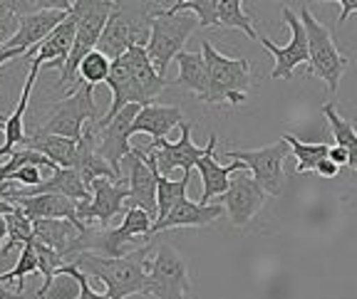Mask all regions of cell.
Returning <instances> with one entry per match:
<instances>
[{
  "instance_id": "cell-1",
  "label": "cell",
  "mask_w": 357,
  "mask_h": 299,
  "mask_svg": "<svg viewBox=\"0 0 357 299\" xmlns=\"http://www.w3.org/2000/svg\"><path fill=\"white\" fill-rule=\"evenodd\" d=\"M151 245H142L127 257H105L97 252H82L70 265L82 270L87 277H97L109 299H127L132 294H146V260Z\"/></svg>"
},
{
  "instance_id": "cell-2",
  "label": "cell",
  "mask_w": 357,
  "mask_h": 299,
  "mask_svg": "<svg viewBox=\"0 0 357 299\" xmlns=\"http://www.w3.org/2000/svg\"><path fill=\"white\" fill-rule=\"evenodd\" d=\"M201 52L208 70L206 104H243L251 92V62L245 57L221 55L208 40L201 42Z\"/></svg>"
},
{
  "instance_id": "cell-3",
  "label": "cell",
  "mask_w": 357,
  "mask_h": 299,
  "mask_svg": "<svg viewBox=\"0 0 357 299\" xmlns=\"http://www.w3.org/2000/svg\"><path fill=\"white\" fill-rule=\"evenodd\" d=\"M114 10V3H107V0H77L75 3V13L79 15V25H77V35H75V45L73 52H70V60L62 67L60 72V82L57 87H73L70 95L79 87L77 84V70L82 65V60L89 52L97 50L100 38L105 33L109 15Z\"/></svg>"
},
{
  "instance_id": "cell-4",
  "label": "cell",
  "mask_w": 357,
  "mask_h": 299,
  "mask_svg": "<svg viewBox=\"0 0 357 299\" xmlns=\"http://www.w3.org/2000/svg\"><path fill=\"white\" fill-rule=\"evenodd\" d=\"M301 20L305 25L307 35V47H310V62H307V74L323 79L328 84V92L335 95L337 87H340L342 74L347 72L350 60L337 50V45L333 40V33L325 28L318 17L312 15L307 8L301 10Z\"/></svg>"
},
{
  "instance_id": "cell-5",
  "label": "cell",
  "mask_w": 357,
  "mask_h": 299,
  "mask_svg": "<svg viewBox=\"0 0 357 299\" xmlns=\"http://www.w3.org/2000/svg\"><path fill=\"white\" fill-rule=\"evenodd\" d=\"M196 28H199V20L194 15H189V13L169 15L164 8H154L146 52H149V60L154 62L156 72L162 74V77L167 74L172 60H176L184 52L186 40L191 38V33Z\"/></svg>"
},
{
  "instance_id": "cell-6",
  "label": "cell",
  "mask_w": 357,
  "mask_h": 299,
  "mask_svg": "<svg viewBox=\"0 0 357 299\" xmlns=\"http://www.w3.org/2000/svg\"><path fill=\"white\" fill-rule=\"evenodd\" d=\"M146 294L156 299H194L189 262L174 245L162 243L146 260Z\"/></svg>"
},
{
  "instance_id": "cell-7",
  "label": "cell",
  "mask_w": 357,
  "mask_h": 299,
  "mask_svg": "<svg viewBox=\"0 0 357 299\" xmlns=\"http://www.w3.org/2000/svg\"><path fill=\"white\" fill-rule=\"evenodd\" d=\"M84 122L97 124V104H95V87L79 84L73 95H67L62 102L52 106L50 117L45 119L38 131L62 136V139L82 141L84 136Z\"/></svg>"
},
{
  "instance_id": "cell-8",
  "label": "cell",
  "mask_w": 357,
  "mask_h": 299,
  "mask_svg": "<svg viewBox=\"0 0 357 299\" xmlns=\"http://www.w3.org/2000/svg\"><path fill=\"white\" fill-rule=\"evenodd\" d=\"M285 154H288V144L283 139H278L275 144L266 146V149L226 151V159L245 163L248 171L253 173V178H256V183L268 195H280L285 188Z\"/></svg>"
},
{
  "instance_id": "cell-9",
  "label": "cell",
  "mask_w": 357,
  "mask_h": 299,
  "mask_svg": "<svg viewBox=\"0 0 357 299\" xmlns=\"http://www.w3.org/2000/svg\"><path fill=\"white\" fill-rule=\"evenodd\" d=\"M280 15H283V20L288 22V28H290V42L285 45V47H278V45L271 38H266V35L258 38V42L263 45V50L273 52V57H275V67H273V72H271V79H290L298 65L310 62V47H307L305 25H303L301 15H296L288 6L280 8Z\"/></svg>"
},
{
  "instance_id": "cell-10",
  "label": "cell",
  "mask_w": 357,
  "mask_h": 299,
  "mask_svg": "<svg viewBox=\"0 0 357 299\" xmlns=\"http://www.w3.org/2000/svg\"><path fill=\"white\" fill-rule=\"evenodd\" d=\"M92 200L89 203H77V218L82 225L92 227V223L107 230L112 218L127 208L129 186L127 181H112V178H97L92 186Z\"/></svg>"
},
{
  "instance_id": "cell-11",
  "label": "cell",
  "mask_w": 357,
  "mask_h": 299,
  "mask_svg": "<svg viewBox=\"0 0 357 299\" xmlns=\"http://www.w3.org/2000/svg\"><path fill=\"white\" fill-rule=\"evenodd\" d=\"M127 163V186H129V200L127 208H139L149 213L156 223L159 205H156V168L154 156H149L144 149H132V154L124 159Z\"/></svg>"
},
{
  "instance_id": "cell-12",
  "label": "cell",
  "mask_w": 357,
  "mask_h": 299,
  "mask_svg": "<svg viewBox=\"0 0 357 299\" xmlns=\"http://www.w3.org/2000/svg\"><path fill=\"white\" fill-rule=\"evenodd\" d=\"M139 111H142L139 104H129L127 109L119 111L117 117L112 119L107 127H102V129L92 127L95 129L97 154H100L102 159L114 168V173H117L119 178H127L122 173V163H124V159L132 154V144H129V139L134 136L132 127H134V119H137Z\"/></svg>"
},
{
  "instance_id": "cell-13",
  "label": "cell",
  "mask_w": 357,
  "mask_h": 299,
  "mask_svg": "<svg viewBox=\"0 0 357 299\" xmlns=\"http://www.w3.org/2000/svg\"><path fill=\"white\" fill-rule=\"evenodd\" d=\"M178 129H181V139L178 141H174V144L167 139L151 141L149 149H146V154L154 156L156 168H159L162 176H169V173L176 171V168H181L186 176H191V171L196 168V163L204 159V154H206V146L201 149V146H196L194 139H191V124L189 122H184Z\"/></svg>"
},
{
  "instance_id": "cell-14",
  "label": "cell",
  "mask_w": 357,
  "mask_h": 299,
  "mask_svg": "<svg viewBox=\"0 0 357 299\" xmlns=\"http://www.w3.org/2000/svg\"><path fill=\"white\" fill-rule=\"evenodd\" d=\"M268 193L256 183L253 176L236 178L231 181L229 191L221 195V205L226 208V216L236 227H245L266 205Z\"/></svg>"
},
{
  "instance_id": "cell-15",
  "label": "cell",
  "mask_w": 357,
  "mask_h": 299,
  "mask_svg": "<svg viewBox=\"0 0 357 299\" xmlns=\"http://www.w3.org/2000/svg\"><path fill=\"white\" fill-rule=\"evenodd\" d=\"M77 25H79V15L75 13V6H73V13H70V17L62 22L60 28L52 30L35 50H30L28 55H25V60H30V67H38L40 70V67L47 62V67H60V72H62V67L67 65L70 52H73Z\"/></svg>"
},
{
  "instance_id": "cell-16",
  "label": "cell",
  "mask_w": 357,
  "mask_h": 299,
  "mask_svg": "<svg viewBox=\"0 0 357 299\" xmlns=\"http://www.w3.org/2000/svg\"><path fill=\"white\" fill-rule=\"evenodd\" d=\"M8 203L20 208L30 220H70L79 227V230H89L82 225L77 218V200L65 198V195H30V198H20V195H8Z\"/></svg>"
},
{
  "instance_id": "cell-17",
  "label": "cell",
  "mask_w": 357,
  "mask_h": 299,
  "mask_svg": "<svg viewBox=\"0 0 357 299\" xmlns=\"http://www.w3.org/2000/svg\"><path fill=\"white\" fill-rule=\"evenodd\" d=\"M75 6V3H73ZM73 10H57V8H47V10H38L30 13V15L20 17V28H17V35L10 40V42L3 47V50H22L28 55L30 50H35L40 42H43L47 35L55 28H60L62 22L70 17Z\"/></svg>"
},
{
  "instance_id": "cell-18",
  "label": "cell",
  "mask_w": 357,
  "mask_h": 299,
  "mask_svg": "<svg viewBox=\"0 0 357 299\" xmlns=\"http://www.w3.org/2000/svg\"><path fill=\"white\" fill-rule=\"evenodd\" d=\"M216 144H218V136L211 134V136H208V144H206V154H204V159H201L199 163H196V171L201 173V183H204V191H201V198H199L201 205H211V200L216 198V195H223L226 191H229L231 173L245 171V168H248L245 163H241V161L229 163V166H221V163L216 161V156H213Z\"/></svg>"
},
{
  "instance_id": "cell-19",
  "label": "cell",
  "mask_w": 357,
  "mask_h": 299,
  "mask_svg": "<svg viewBox=\"0 0 357 299\" xmlns=\"http://www.w3.org/2000/svg\"><path fill=\"white\" fill-rule=\"evenodd\" d=\"M223 213H226V208H223L221 203L201 205L189 198H181L164 220L154 223L151 235L164 233V230H174V227H206V225H211V223H216Z\"/></svg>"
},
{
  "instance_id": "cell-20",
  "label": "cell",
  "mask_w": 357,
  "mask_h": 299,
  "mask_svg": "<svg viewBox=\"0 0 357 299\" xmlns=\"http://www.w3.org/2000/svg\"><path fill=\"white\" fill-rule=\"evenodd\" d=\"M124 62H127L134 82L139 84V89L144 92L146 102L154 104V99L167 89L169 82H167V77H162V74L156 72V67H154V62L149 60V52H146L144 45H132L127 50V55H124Z\"/></svg>"
},
{
  "instance_id": "cell-21",
  "label": "cell",
  "mask_w": 357,
  "mask_h": 299,
  "mask_svg": "<svg viewBox=\"0 0 357 299\" xmlns=\"http://www.w3.org/2000/svg\"><path fill=\"white\" fill-rule=\"evenodd\" d=\"M38 74H40L38 67H30L28 79H25V84H22L20 102H17L15 111L3 122L6 141H3V146H0V159H8L13 151L22 149V144H25V139H28V134H25V111H28V102H30V95H33V84H35V79H38Z\"/></svg>"
},
{
  "instance_id": "cell-22",
  "label": "cell",
  "mask_w": 357,
  "mask_h": 299,
  "mask_svg": "<svg viewBox=\"0 0 357 299\" xmlns=\"http://www.w3.org/2000/svg\"><path fill=\"white\" fill-rule=\"evenodd\" d=\"M184 124V114L178 106H162V104H149L142 106V111L134 119V134H149L154 141L167 139V134L172 129Z\"/></svg>"
},
{
  "instance_id": "cell-23",
  "label": "cell",
  "mask_w": 357,
  "mask_h": 299,
  "mask_svg": "<svg viewBox=\"0 0 357 299\" xmlns=\"http://www.w3.org/2000/svg\"><path fill=\"white\" fill-rule=\"evenodd\" d=\"M22 149L38 151V154H43L45 159H50L52 163H55V166H60V168H75L79 141L62 139V136H52V134L35 131V134H28V139H25Z\"/></svg>"
},
{
  "instance_id": "cell-24",
  "label": "cell",
  "mask_w": 357,
  "mask_h": 299,
  "mask_svg": "<svg viewBox=\"0 0 357 299\" xmlns=\"http://www.w3.org/2000/svg\"><path fill=\"white\" fill-rule=\"evenodd\" d=\"M178 65V77L174 79V84L189 89L191 95H196L201 102H206L208 97V70L204 52H181L176 57Z\"/></svg>"
},
{
  "instance_id": "cell-25",
  "label": "cell",
  "mask_w": 357,
  "mask_h": 299,
  "mask_svg": "<svg viewBox=\"0 0 357 299\" xmlns=\"http://www.w3.org/2000/svg\"><path fill=\"white\" fill-rule=\"evenodd\" d=\"M218 28L241 30L251 40H258L261 35L253 28V17L245 13L241 0H218Z\"/></svg>"
},
{
  "instance_id": "cell-26",
  "label": "cell",
  "mask_w": 357,
  "mask_h": 299,
  "mask_svg": "<svg viewBox=\"0 0 357 299\" xmlns=\"http://www.w3.org/2000/svg\"><path fill=\"white\" fill-rule=\"evenodd\" d=\"M189 181L191 176H186L181 181H172L167 176H156V205H159V216H156V223L164 220V218L172 213V208L178 203L181 198H186V191H189Z\"/></svg>"
},
{
  "instance_id": "cell-27",
  "label": "cell",
  "mask_w": 357,
  "mask_h": 299,
  "mask_svg": "<svg viewBox=\"0 0 357 299\" xmlns=\"http://www.w3.org/2000/svg\"><path fill=\"white\" fill-rule=\"evenodd\" d=\"M323 114H325V119H328L330 131H333V136H335V146L347 149V154H350V168L357 171V131L352 129V124H347L345 119L335 111L333 104H325Z\"/></svg>"
},
{
  "instance_id": "cell-28",
  "label": "cell",
  "mask_w": 357,
  "mask_h": 299,
  "mask_svg": "<svg viewBox=\"0 0 357 299\" xmlns=\"http://www.w3.org/2000/svg\"><path fill=\"white\" fill-rule=\"evenodd\" d=\"M280 139L290 146V151H293V156H296L298 173L315 171L320 161H325V159H328V154H330V146H325V144H305V141L296 139L293 134H283Z\"/></svg>"
},
{
  "instance_id": "cell-29",
  "label": "cell",
  "mask_w": 357,
  "mask_h": 299,
  "mask_svg": "<svg viewBox=\"0 0 357 299\" xmlns=\"http://www.w3.org/2000/svg\"><path fill=\"white\" fill-rule=\"evenodd\" d=\"M164 10L169 15L189 13L199 20V28H218V0H178Z\"/></svg>"
},
{
  "instance_id": "cell-30",
  "label": "cell",
  "mask_w": 357,
  "mask_h": 299,
  "mask_svg": "<svg viewBox=\"0 0 357 299\" xmlns=\"http://www.w3.org/2000/svg\"><path fill=\"white\" fill-rule=\"evenodd\" d=\"M6 220H8V243H6V248H3L0 255H8V252H13L15 248H25V245L35 238L33 220H30L20 208H15L13 213H8Z\"/></svg>"
},
{
  "instance_id": "cell-31",
  "label": "cell",
  "mask_w": 357,
  "mask_h": 299,
  "mask_svg": "<svg viewBox=\"0 0 357 299\" xmlns=\"http://www.w3.org/2000/svg\"><path fill=\"white\" fill-rule=\"evenodd\" d=\"M109 72H112V60L102 55L100 50H95L82 60V65L77 70V77L84 84H89V87H97V84L109 79Z\"/></svg>"
},
{
  "instance_id": "cell-32",
  "label": "cell",
  "mask_w": 357,
  "mask_h": 299,
  "mask_svg": "<svg viewBox=\"0 0 357 299\" xmlns=\"http://www.w3.org/2000/svg\"><path fill=\"white\" fill-rule=\"evenodd\" d=\"M33 243V248H35V255H38V267H40V275H43V280L45 282L40 284V287H47V284L55 280V275L62 270V267L67 265L65 262V257L60 255V252H55L52 248H47L45 243H40L38 238H33L30 240Z\"/></svg>"
},
{
  "instance_id": "cell-33",
  "label": "cell",
  "mask_w": 357,
  "mask_h": 299,
  "mask_svg": "<svg viewBox=\"0 0 357 299\" xmlns=\"http://www.w3.org/2000/svg\"><path fill=\"white\" fill-rule=\"evenodd\" d=\"M79 297V282L67 275V272H57L47 287H40L35 299H77Z\"/></svg>"
},
{
  "instance_id": "cell-34",
  "label": "cell",
  "mask_w": 357,
  "mask_h": 299,
  "mask_svg": "<svg viewBox=\"0 0 357 299\" xmlns=\"http://www.w3.org/2000/svg\"><path fill=\"white\" fill-rule=\"evenodd\" d=\"M35 272H40V267H38V255H35L33 243H28L25 248H22L17 265L13 267L10 272H3V275H0V284H3V287H8V284H15L13 280H17V284H20V289H22V280L28 277V275H35Z\"/></svg>"
},
{
  "instance_id": "cell-35",
  "label": "cell",
  "mask_w": 357,
  "mask_h": 299,
  "mask_svg": "<svg viewBox=\"0 0 357 299\" xmlns=\"http://www.w3.org/2000/svg\"><path fill=\"white\" fill-rule=\"evenodd\" d=\"M20 28V15L15 10L13 0H0V50L17 35Z\"/></svg>"
},
{
  "instance_id": "cell-36",
  "label": "cell",
  "mask_w": 357,
  "mask_h": 299,
  "mask_svg": "<svg viewBox=\"0 0 357 299\" xmlns=\"http://www.w3.org/2000/svg\"><path fill=\"white\" fill-rule=\"evenodd\" d=\"M60 272H67V275H73V277L79 282V297L77 299H109L107 294H100V292H95V289L89 287V277L84 275L82 270H77L75 265H65Z\"/></svg>"
},
{
  "instance_id": "cell-37",
  "label": "cell",
  "mask_w": 357,
  "mask_h": 299,
  "mask_svg": "<svg viewBox=\"0 0 357 299\" xmlns=\"http://www.w3.org/2000/svg\"><path fill=\"white\" fill-rule=\"evenodd\" d=\"M328 159L333 161V163H337V166H350V154H347V149H342V146H330V154Z\"/></svg>"
},
{
  "instance_id": "cell-38",
  "label": "cell",
  "mask_w": 357,
  "mask_h": 299,
  "mask_svg": "<svg viewBox=\"0 0 357 299\" xmlns=\"http://www.w3.org/2000/svg\"><path fill=\"white\" fill-rule=\"evenodd\" d=\"M337 6H340V15H337V25H345V20L350 15L357 13V0H337Z\"/></svg>"
},
{
  "instance_id": "cell-39",
  "label": "cell",
  "mask_w": 357,
  "mask_h": 299,
  "mask_svg": "<svg viewBox=\"0 0 357 299\" xmlns=\"http://www.w3.org/2000/svg\"><path fill=\"white\" fill-rule=\"evenodd\" d=\"M315 173H318L320 178H335L337 173H340V166H337V163H333L330 159H325V161H320V163H318Z\"/></svg>"
},
{
  "instance_id": "cell-40",
  "label": "cell",
  "mask_w": 357,
  "mask_h": 299,
  "mask_svg": "<svg viewBox=\"0 0 357 299\" xmlns=\"http://www.w3.org/2000/svg\"><path fill=\"white\" fill-rule=\"evenodd\" d=\"M17 57H25L22 50H0V67H6L8 62L17 60Z\"/></svg>"
},
{
  "instance_id": "cell-41",
  "label": "cell",
  "mask_w": 357,
  "mask_h": 299,
  "mask_svg": "<svg viewBox=\"0 0 357 299\" xmlns=\"http://www.w3.org/2000/svg\"><path fill=\"white\" fill-rule=\"evenodd\" d=\"M0 299H22V297L13 292V289H8V287H3V284H0Z\"/></svg>"
},
{
  "instance_id": "cell-42",
  "label": "cell",
  "mask_w": 357,
  "mask_h": 299,
  "mask_svg": "<svg viewBox=\"0 0 357 299\" xmlns=\"http://www.w3.org/2000/svg\"><path fill=\"white\" fill-rule=\"evenodd\" d=\"M0 171H3V159H0Z\"/></svg>"
}]
</instances>
